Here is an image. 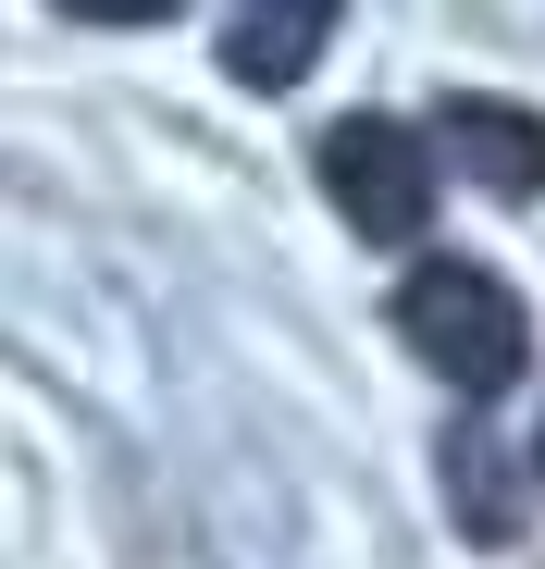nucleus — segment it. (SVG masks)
I'll use <instances>...</instances> for the list:
<instances>
[{
    "mask_svg": "<svg viewBox=\"0 0 545 569\" xmlns=\"http://www.w3.org/2000/svg\"><path fill=\"white\" fill-rule=\"evenodd\" d=\"M397 335H409V359L434 385H459V397L521 385V359H533V322L508 298V272H484V260H422L397 284Z\"/></svg>",
    "mask_w": 545,
    "mask_h": 569,
    "instance_id": "1",
    "label": "nucleus"
},
{
    "mask_svg": "<svg viewBox=\"0 0 545 569\" xmlns=\"http://www.w3.org/2000/svg\"><path fill=\"white\" fill-rule=\"evenodd\" d=\"M323 199L347 211V236H373V248H409L434 223V137H409L397 112H347L323 124Z\"/></svg>",
    "mask_w": 545,
    "mask_h": 569,
    "instance_id": "2",
    "label": "nucleus"
},
{
    "mask_svg": "<svg viewBox=\"0 0 545 569\" xmlns=\"http://www.w3.org/2000/svg\"><path fill=\"white\" fill-rule=\"evenodd\" d=\"M434 137H446V161H459L472 186H496V199H533L545 186V112H521V100H446L434 112Z\"/></svg>",
    "mask_w": 545,
    "mask_h": 569,
    "instance_id": "3",
    "label": "nucleus"
},
{
    "mask_svg": "<svg viewBox=\"0 0 545 569\" xmlns=\"http://www.w3.org/2000/svg\"><path fill=\"white\" fill-rule=\"evenodd\" d=\"M335 13H347V0H236V26H224V74H236V87H298V74L323 62Z\"/></svg>",
    "mask_w": 545,
    "mask_h": 569,
    "instance_id": "4",
    "label": "nucleus"
},
{
    "mask_svg": "<svg viewBox=\"0 0 545 569\" xmlns=\"http://www.w3.org/2000/svg\"><path fill=\"white\" fill-rule=\"evenodd\" d=\"M446 508H459V532H472V545H508V532H521L508 458H496L484 433H446Z\"/></svg>",
    "mask_w": 545,
    "mask_h": 569,
    "instance_id": "5",
    "label": "nucleus"
},
{
    "mask_svg": "<svg viewBox=\"0 0 545 569\" xmlns=\"http://www.w3.org/2000/svg\"><path fill=\"white\" fill-rule=\"evenodd\" d=\"M75 26H161V13H187V0H62Z\"/></svg>",
    "mask_w": 545,
    "mask_h": 569,
    "instance_id": "6",
    "label": "nucleus"
},
{
    "mask_svg": "<svg viewBox=\"0 0 545 569\" xmlns=\"http://www.w3.org/2000/svg\"><path fill=\"white\" fill-rule=\"evenodd\" d=\"M533 483H545V421H533Z\"/></svg>",
    "mask_w": 545,
    "mask_h": 569,
    "instance_id": "7",
    "label": "nucleus"
}]
</instances>
